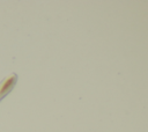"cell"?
Segmentation results:
<instances>
[{
  "label": "cell",
  "instance_id": "1",
  "mask_svg": "<svg viewBox=\"0 0 148 132\" xmlns=\"http://www.w3.org/2000/svg\"><path fill=\"white\" fill-rule=\"evenodd\" d=\"M5 96V94H2V95H0V100H2V97Z\"/></svg>",
  "mask_w": 148,
  "mask_h": 132
}]
</instances>
